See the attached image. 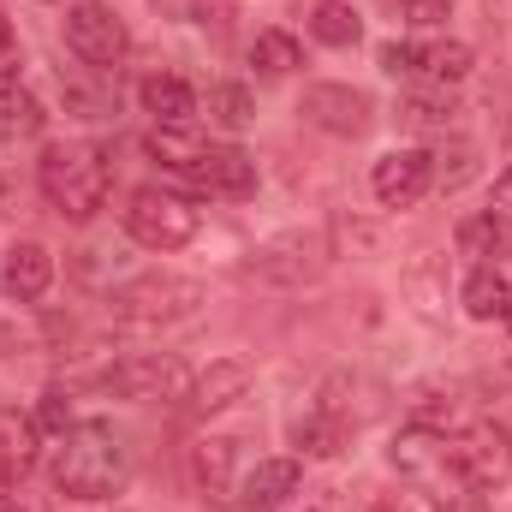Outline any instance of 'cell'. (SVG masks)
Returning <instances> with one entry per match:
<instances>
[{
    "mask_svg": "<svg viewBox=\"0 0 512 512\" xmlns=\"http://www.w3.org/2000/svg\"><path fill=\"white\" fill-rule=\"evenodd\" d=\"M131 483V447L114 423H78L60 435L54 447V489L66 501H84V507H102L114 495H126Z\"/></svg>",
    "mask_w": 512,
    "mask_h": 512,
    "instance_id": "cell-1",
    "label": "cell"
},
{
    "mask_svg": "<svg viewBox=\"0 0 512 512\" xmlns=\"http://www.w3.org/2000/svg\"><path fill=\"white\" fill-rule=\"evenodd\" d=\"M203 304H209V286L191 274H137L108 298V322L131 340H161V334L191 328Z\"/></svg>",
    "mask_w": 512,
    "mask_h": 512,
    "instance_id": "cell-2",
    "label": "cell"
},
{
    "mask_svg": "<svg viewBox=\"0 0 512 512\" xmlns=\"http://www.w3.org/2000/svg\"><path fill=\"white\" fill-rule=\"evenodd\" d=\"M36 185L48 197V209H60L66 221H96L102 203H108V185H114V167H108V149L102 143H48L42 161H36Z\"/></svg>",
    "mask_w": 512,
    "mask_h": 512,
    "instance_id": "cell-3",
    "label": "cell"
},
{
    "mask_svg": "<svg viewBox=\"0 0 512 512\" xmlns=\"http://www.w3.org/2000/svg\"><path fill=\"white\" fill-rule=\"evenodd\" d=\"M203 215L185 191H167V185H137L126 197V239L143 251H185L197 239Z\"/></svg>",
    "mask_w": 512,
    "mask_h": 512,
    "instance_id": "cell-4",
    "label": "cell"
},
{
    "mask_svg": "<svg viewBox=\"0 0 512 512\" xmlns=\"http://www.w3.org/2000/svg\"><path fill=\"white\" fill-rule=\"evenodd\" d=\"M382 72L411 78L417 90H459L477 66V54L459 36H417V42H382Z\"/></svg>",
    "mask_w": 512,
    "mask_h": 512,
    "instance_id": "cell-5",
    "label": "cell"
},
{
    "mask_svg": "<svg viewBox=\"0 0 512 512\" xmlns=\"http://www.w3.org/2000/svg\"><path fill=\"white\" fill-rule=\"evenodd\" d=\"M328 233H310V227H292V233H274V239H262L245 262V274L262 280V286H286V292H298V286H310V280H322V268H328Z\"/></svg>",
    "mask_w": 512,
    "mask_h": 512,
    "instance_id": "cell-6",
    "label": "cell"
},
{
    "mask_svg": "<svg viewBox=\"0 0 512 512\" xmlns=\"http://www.w3.org/2000/svg\"><path fill=\"white\" fill-rule=\"evenodd\" d=\"M66 48L90 72H120V60L131 54V30L108 0H72L66 6Z\"/></svg>",
    "mask_w": 512,
    "mask_h": 512,
    "instance_id": "cell-7",
    "label": "cell"
},
{
    "mask_svg": "<svg viewBox=\"0 0 512 512\" xmlns=\"http://www.w3.org/2000/svg\"><path fill=\"white\" fill-rule=\"evenodd\" d=\"M102 387H108L114 399H131V405H155V399H179V405H185L191 370H185V358H173V352H126V358H114V364L102 370Z\"/></svg>",
    "mask_w": 512,
    "mask_h": 512,
    "instance_id": "cell-8",
    "label": "cell"
},
{
    "mask_svg": "<svg viewBox=\"0 0 512 512\" xmlns=\"http://www.w3.org/2000/svg\"><path fill=\"white\" fill-rule=\"evenodd\" d=\"M298 114H304V126L328 131V137H364L376 126V102L358 84H310L298 96Z\"/></svg>",
    "mask_w": 512,
    "mask_h": 512,
    "instance_id": "cell-9",
    "label": "cell"
},
{
    "mask_svg": "<svg viewBox=\"0 0 512 512\" xmlns=\"http://www.w3.org/2000/svg\"><path fill=\"white\" fill-rule=\"evenodd\" d=\"M453 459H459V477L489 495L512 477V429L507 423H471L459 441H453Z\"/></svg>",
    "mask_w": 512,
    "mask_h": 512,
    "instance_id": "cell-10",
    "label": "cell"
},
{
    "mask_svg": "<svg viewBox=\"0 0 512 512\" xmlns=\"http://www.w3.org/2000/svg\"><path fill=\"white\" fill-rule=\"evenodd\" d=\"M370 191L382 209H417L435 191V161L429 149H387L382 161L370 167Z\"/></svg>",
    "mask_w": 512,
    "mask_h": 512,
    "instance_id": "cell-11",
    "label": "cell"
},
{
    "mask_svg": "<svg viewBox=\"0 0 512 512\" xmlns=\"http://www.w3.org/2000/svg\"><path fill=\"white\" fill-rule=\"evenodd\" d=\"M185 185H191L197 197H227V203H239V197L256 191V155H245L239 143H209V149L185 167Z\"/></svg>",
    "mask_w": 512,
    "mask_h": 512,
    "instance_id": "cell-12",
    "label": "cell"
},
{
    "mask_svg": "<svg viewBox=\"0 0 512 512\" xmlns=\"http://www.w3.org/2000/svg\"><path fill=\"white\" fill-rule=\"evenodd\" d=\"M298 489H304V465H298V453H280V459H256L233 495L245 512H280Z\"/></svg>",
    "mask_w": 512,
    "mask_h": 512,
    "instance_id": "cell-13",
    "label": "cell"
},
{
    "mask_svg": "<svg viewBox=\"0 0 512 512\" xmlns=\"http://www.w3.org/2000/svg\"><path fill=\"white\" fill-rule=\"evenodd\" d=\"M42 465V423L36 411L0 405V483H24Z\"/></svg>",
    "mask_w": 512,
    "mask_h": 512,
    "instance_id": "cell-14",
    "label": "cell"
},
{
    "mask_svg": "<svg viewBox=\"0 0 512 512\" xmlns=\"http://www.w3.org/2000/svg\"><path fill=\"white\" fill-rule=\"evenodd\" d=\"M0 286L12 298H24V304L48 298V286H54V251L36 245V239H12L6 256H0Z\"/></svg>",
    "mask_w": 512,
    "mask_h": 512,
    "instance_id": "cell-15",
    "label": "cell"
},
{
    "mask_svg": "<svg viewBox=\"0 0 512 512\" xmlns=\"http://www.w3.org/2000/svg\"><path fill=\"white\" fill-rule=\"evenodd\" d=\"M245 393H251V364H245V358H215L209 370H197V376H191L185 405H191L197 417H215V411L239 405Z\"/></svg>",
    "mask_w": 512,
    "mask_h": 512,
    "instance_id": "cell-16",
    "label": "cell"
},
{
    "mask_svg": "<svg viewBox=\"0 0 512 512\" xmlns=\"http://www.w3.org/2000/svg\"><path fill=\"white\" fill-rule=\"evenodd\" d=\"M137 102L155 126H191L197 120V90L179 78V72H149L137 84Z\"/></svg>",
    "mask_w": 512,
    "mask_h": 512,
    "instance_id": "cell-17",
    "label": "cell"
},
{
    "mask_svg": "<svg viewBox=\"0 0 512 512\" xmlns=\"http://www.w3.org/2000/svg\"><path fill=\"white\" fill-rule=\"evenodd\" d=\"M459 90H411L399 96V126L417 137H453L459 131Z\"/></svg>",
    "mask_w": 512,
    "mask_h": 512,
    "instance_id": "cell-18",
    "label": "cell"
},
{
    "mask_svg": "<svg viewBox=\"0 0 512 512\" xmlns=\"http://www.w3.org/2000/svg\"><path fill=\"white\" fill-rule=\"evenodd\" d=\"M346 441H352V423H346L340 411L310 405V411L292 417V447H298V459H340Z\"/></svg>",
    "mask_w": 512,
    "mask_h": 512,
    "instance_id": "cell-19",
    "label": "cell"
},
{
    "mask_svg": "<svg viewBox=\"0 0 512 512\" xmlns=\"http://www.w3.org/2000/svg\"><path fill=\"white\" fill-rule=\"evenodd\" d=\"M459 304H465L471 322H501L512 304V280L501 274V262H477L459 286Z\"/></svg>",
    "mask_w": 512,
    "mask_h": 512,
    "instance_id": "cell-20",
    "label": "cell"
},
{
    "mask_svg": "<svg viewBox=\"0 0 512 512\" xmlns=\"http://www.w3.org/2000/svg\"><path fill=\"white\" fill-rule=\"evenodd\" d=\"M42 346H48V328H42L36 304L12 298V292L0 286V358H30V352H42Z\"/></svg>",
    "mask_w": 512,
    "mask_h": 512,
    "instance_id": "cell-21",
    "label": "cell"
},
{
    "mask_svg": "<svg viewBox=\"0 0 512 512\" xmlns=\"http://www.w3.org/2000/svg\"><path fill=\"white\" fill-rule=\"evenodd\" d=\"M191 471L209 495H233L239 489V441L233 435H203L191 447Z\"/></svg>",
    "mask_w": 512,
    "mask_h": 512,
    "instance_id": "cell-22",
    "label": "cell"
},
{
    "mask_svg": "<svg viewBox=\"0 0 512 512\" xmlns=\"http://www.w3.org/2000/svg\"><path fill=\"white\" fill-rule=\"evenodd\" d=\"M42 126H48V108H42L18 78H0V143L42 137Z\"/></svg>",
    "mask_w": 512,
    "mask_h": 512,
    "instance_id": "cell-23",
    "label": "cell"
},
{
    "mask_svg": "<svg viewBox=\"0 0 512 512\" xmlns=\"http://www.w3.org/2000/svg\"><path fill=\"white\" fill-rule=\"evenodd\" d=\"M304 66V48H298V36L292 30H256L251 36V72L256 78H292Z\"/></svg>",
    "mask_w": 512,
    "mask_h": 512,
    "instance_id": "cell-24",
    "label": "cell"
},
{
    "mask_svg": "<svg viewBox=\"0 0 512 512\" xmlns=\"http://www.w3.org/2000/svg\"><path fill=\"white\" fill-rule=\"evenodd\" d=\"M310 36H316L322 48H358L364 18H358L352 0H316V6H310Z\"/></svg>",
    "mask_w": 512,
    "mask_h": 512,
    "instance_id": "cell-25",
    "label": "cell"
},
{
    "mask_svg": "<svg viewBox=\"0 0 512 512\" xmlns=\"http://www.w3.org/2000/svg\"><path fill=\"white\" fill-rule=\"evenodd\" d=\"M405 411H411V423H417V429H435V435H447V429L459 423V411H465V405H459V387L423 382L417 393H411V405H405Z\"/></svg>",
    "mask_w": 512,
    "mask_h": 512,
    "instance_id": "cell-26",
    "label": "cell"
},
{
    "mask_svg": "<svg viewBox=\"0 0 512 512\" xmlns=\"http://www.w3.org/2000/svg\"><path fill=\"white\" fill-rule=\"evenodd\" d=\"M143 149H149V155H155L161 167L185 173V167H191V161H197V155H203L209 143H203V131H197V120H191V126H155L149 137H143Z\"/></svg>",
    "mask_w": 512,
    "mask_h": 512,
    "instance_id": "cell-27",
    "label": "cell"
},
{
    "mask_svg": "<svg viewBox=\"0 0 512 512\" xmlns=\"http://www.w3.org/2000/svg\"><path fill=\"white\" fill-rule=\"evenodd\" d=\"M507 245H512V227L507 221H495L489 209L459 221V256H471V262H495V256H507Z\"/></svg>",
    "mask_w": 512,
    "mask_h": 512,
    "instance_id": "cell-28",
    "label": "cell"
},
{
    "mask_svg": "<svg viewBox=\"0 0 512 512\" xmlns=\"http://www.w3.org/2000/svg\"><path fill=\"white\" fill-rule=\"evenodd\" d=\"M161 18L191 24V30H227L239 18V0H149Z\"/></svg>",
    "mask_w": 512,
    "mask_h": 512,
    "instance_id": "cell-29",
    "label": "cell"
},
{
    "mask_svg": "<svg viewBox=\"0 0 512 512\" xmlns=\"http://www.w3.org/2000/svg\"><path fill=\"white\" fill-rule=\"evenodd\" d=\"M209 120L221 131H245L256 120V96L245 84H209Z\"/></svg>",
    "mask_w": 512,
    "mask_h": 512,
    "instance_id": "cell-30",
    "label": "cell"
},
{
    "mask_svg": "<svg viewBox=\"0 0 512 512\" xmlns=\"http://www.w3.org/2000/svg\"><path fill=\"white\" fill-rule=\"evenodd\" d=\"M60 90H66V114H78V120H114V90H96V84H84V78H66L60 72Z\"/></svg>",
    "mask_w": 512,
    "mask_h": 512,
    "instance_id": "cell-31",
    "label": "cell"
},
{
    "mask_svg": "<svg viewBox=\"0 0 512 512\" xmlns=\"http://www.w3.org/2000/svg\"><path fill=\"white\" fill-rule=\"evenodd\" d=\"M328 251L334 256H376L382 251V227H370V221H352V215H340L334 227H328Z\"/></svg>",
    "mask_w": 512,
    "mask_h": 512,
    "instance_id": "cell-32",
    "label": "cell"
},
{
    "mask_svg": "<svg viewBox=\"0 0 512 512\" xmlns=\"http://www.w3.org/2000/svg\"><path fill=\"white\" fill-rule=\"evenodd\" d=\"M405 292L417 298V316H429V322H441V304H447V286L435 280V262H417V268L405 274Z\"/></svg>",
    "mask_w": 512,
    "mask_h": 512,
    "instance_id": "cell-33",
    "label": "cell"
},
{
    "mask_svg": "<svg viewBox=\"0 0 512 512\" xmlns=\"http://www.w3.org/2000/svg\"><path fill=\"white\" fill-rule=\"evenodd\" d=\"M36 423H42V435H66V429H78V405H72V393H66V387H48L42 405H36Z\"/></svg>",
    "mask_w": 512,
    "mask_h": 512,
    "instance_id": "cell-34",
    "label": "cell"
},
{
    "mask_svg": "<svg viewBox=\"0 0 512 512\" xmlns=\"http://www.w3.org/2000/svg\"><path fill=\"white\" fill-rule=\"evenodd\" d=\"M435 161V185H447V191H459L471 173H477V149L471 143H453V155L441 149V155H429Z\"/></svg>",
    "mask_w": 512,
    "mask_h": 512,
    "instance_id": "cell-35",
    "label": "cell"
},
{
    "mask_svg": "<svg viewBox=\"0 0 512 512\" xmlns=\"http://www.w3.org/2000/svg\"><path fill=\"white\" fill-rule=\"evenodd\" d=\"M370 512H441V501L405 483V489H382V495L370 501Z\"/></svg>",
    "mask_w": 512,
    "mask_h": 512,
    "instance_id": "cell-36",
    "label": "cell"
},
{
    "mask_svg": "<svg viewBox=\"0 0 512 512\" xmlns=\"http://www.w3.org/2000/svg\"><path fill=\"white\" fill-rule=\"evenodd\" d=\"M399 12H405L411 30H435V24L453 12V0H399Z\"/></svg>",
    "mask_w": 512,
    "mask_h": 512,
    "instance_id": "cell-37",
    "label": "cell"
},
{
    "mask_svg": "<svg viewBox=\"0 0 512 512\" xmlns=\"http://www.w3.org/2000/svg\"><path fill=\"white\" fill-rule=\"evenodd\" d=\"M280 512H340V507H334V489H298Z\"/></svg>",
    "mask_w": 512,
    "mask_h": 512,
    "instance_id": "cell-38",
    "label": "cell"
},
{
    "mask_svg": "<svg viewBox=\"0 0 512 512\" xmlns=\"http://www.w3.org/2000/svg\"><path fill=\"white\" fill-rule=\"evenodd\" d=\"M489 215H495V221H507V227H512V167L501 173V179H495V197H489Z\"/></svg>",
    "mask_w": 512,
    "mask_h": 512,
    "instance_id": "cell-39",
    "label": "cell"
},
{
    "mask_svg": "<svg viewBox=\"0 0 512 512\" xmlns=\"http://www.w3.org/2000/svg\"><path fill=\"white\" fill-rule=\"evenodd\" d=\"M12 72H18V36H12V24L0 12V78H12Z\"/></svg>",
    "mask_w": 512,
    "mask_h": 512,
    "instance_id": "cell-40",
    "label": "cell"
},
{
    "mask_svg": "<svg viewBox=\"0 0 512 512\" xmlns=\"http://www.w3.org/2000/svg\"><path fill=\"white\" fill-rule=\"evenodd\" d=\"M0 512H42L36 501H24V495H0Z\"/></svg>",
    "mask_w": 512,
    "mask_h": 512,
    "instance_id": "cell-41",
    "label": "cell"
},
{
    "mask_svg": "<svg viewBox=\"0 0 512 512\" xmlns=\"http://www.w3.org/2000/svg\"><path fill=\"white\" fill-rule=\"evenodd\" d=\"M501 322H507V328H512V304H507V316H501Z\"/></svg>",
    "mask_w": 512,
    "mask_h": 512,
    "instance_id": "cell-42",
    "label": "cell"
},
{
    "mask_svg": "<svg viewBox=\"0 0 512 512\" xmlns=\"http://www.w3.org/2000/svg\"><path fill=\"white\" fill-rule=\"evenodd\" d=\"M507 131H512V126H507Z\"/></svg>",
    "mask_w": 512,
    "mask_h": 512,
    "instance_id": "cell-43",
    "label": "cell"
}]
</instances>
